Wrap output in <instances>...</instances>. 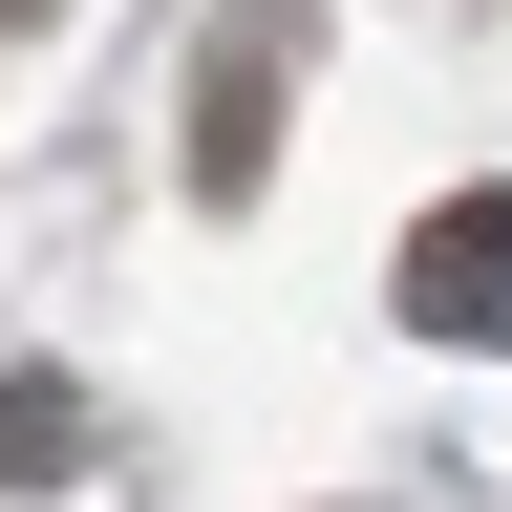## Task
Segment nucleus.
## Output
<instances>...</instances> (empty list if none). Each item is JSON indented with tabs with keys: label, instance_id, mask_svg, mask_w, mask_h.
<instances>
[{
	"label": "nucleus",
	"instance_id": "f257e3e1",
	"mask_svg": "<svg viewBox=\"0 0 512 512\" xmlns=\"http://www.w3.org/2000/svg\"><path fill=\"white\" fill-rule=\"evenodd\" d=\"M406 320L427 342H512V192H448L406 235Z\"/></svg>",
	"mask_w": 512,
	"mask_h": 512
},
{
	"label": "nucleus",
	"instance_id": "f03ea898",
	"mask_svg": "<svg viewBox=\"0 0 512 512\" xmlns=\"http://www.w3.org/2000/svg\"><path fill=\"white\" fill-rule=\"evenodd\" d=\"M278 86H299V43H278V22H235V43H214V86H192V192H214V214L278 171Z\"/></svg>",
	"mask_w": 512,
	"mask_h": 512
},
{
	"label": "nucleus",
	"instance_id": "7ed1b4c3",
	"mask_svg": "<svg viewBox=\"0 0 512 512\" xmlns=\"http://www.w3.org/2000/svg\"><path fill=\"white\" fill-rule=\"evenodd\" d=\"M86 470V406H64V384H0V491H64Z\"/></svg>",
	"mask_w": 512,
	"mask_h": 512
}]
</instances>
